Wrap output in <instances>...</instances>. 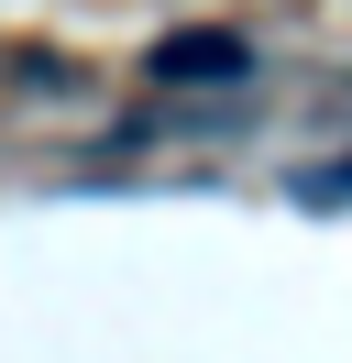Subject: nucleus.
<instances>
[{
  "label": "nucleus",
  "mask_w": 352,
  "mask_h": 363,
  "mask_svg": "<svg viewBox=\"0 0 352 363\" xmlns=\"http://www.w3.org/2000/svg\"><path fill=\"white\" fill-rule=\"evenodd\" d=\"M154 77H165V89H198V77H253V45H242V33H165V45H154Z\"/></svg>",
  "instance_id": "nucleus-1"
},
{
  "label": "nucleus",
  "mask_w": 352,
  "mask_h": 363,
  "mask_svg": "<svg viewBox=\"0 0 352 363\" xmlns=\"http://www.w3.org/2000/svg\"><path fill=\"white\" fill-rule=\"evenodd\" d=\"M297 199H352V165H319V177H297Z\"/></svg>",
  "instance_id": "nucleus-2"
}]
</instances>
